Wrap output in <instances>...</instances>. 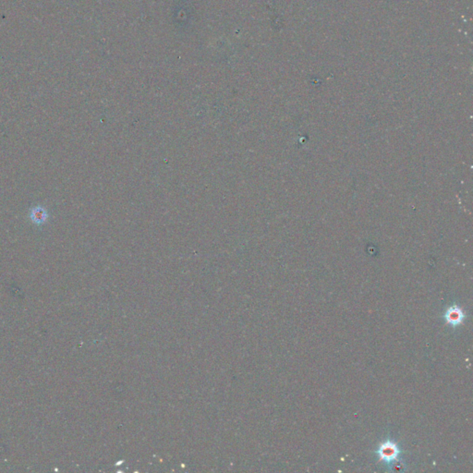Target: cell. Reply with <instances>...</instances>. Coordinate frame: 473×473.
I'll return each mask as SVG.
<instances>
[{
  "mask_svg": "<svg viewBox=\"0 0 473 473\" xmlns=\"http://www.w3.org/2000/svg\"><path fill=\"white\" fill-rule=\"evenodd\" d=\"M378 455L380 460L385 462H391L400 455V448L392 442H385L378 449Z\"/></svg>",
  "mask_w": 473,
  "mask_h": 473,
  "instance_id": "6da1fadb",
  "label": "cell"
},
{
  "mask_svg": "<svg viewBox=\"0 0 473 473\" xmlns=\"http://www.w3.org/2000/svg\"><path fill=\"white\" fill-rule=\"evenodd\" d=\"M445 318H446V324L455 327L460 325L463 322L464 313L462 309L455 305L447 309Z\"/></svg>",
  "mask_w": 473,
  "mask_h": 473,
  "instance_id": "7a4b0ae2",
  "label": "cell"
}]
</instances>
